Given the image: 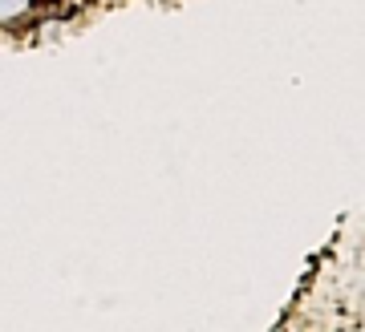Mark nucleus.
<instances>
[{"label":"nucleus","mask_w":365,"mask_h":332,"mask_svg":"<svg viewBox=\"0 0 365 332\" xmlns=\"http://www.w3.org/2000/svg\"><path fill=\"white\" fill-rule=\"evenodd\" d=\"M29 9V0H0V21H13Z\"/></svg>","instance_id":"1"}]
</instances>
